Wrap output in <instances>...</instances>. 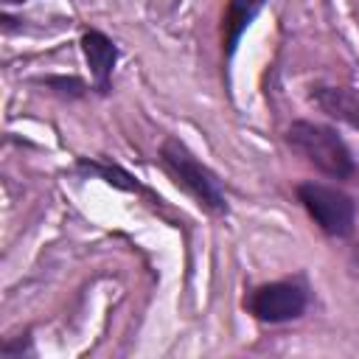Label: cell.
I'll use <instances>...</instances> for the list:
<instances>
[{"mask_svg":"<svg viewBox=\"0 0 359 359\" xmlns=\"http://www.w3.org/2000/svg\"><path fill=\"white\" fill-rule=\"evenodd\" d=\"M286 143L292 151H297L309 165L317 171L334 177V180H348L356 174V163L351 157V149L339 137L337 129L314 121H294L286 129Z\"/></svg>","mask_w":359,"mask_h":359,"instance_id":"obj_1","label":"cell"},{"mask_svg":"<svg viewBox=\"0 0 359 359\" xmlns=\"http://www.w3.org/2000/svg\"><path fill=\"white\" fill-rule=\"evenodd\" d=\"M160 163L171 174V180L196 199L199 208L210 213H227V196L219 177L202 160H196V154L182 140L165 137L160 146Z\"/></svg>","mask_w":359,"mask_h":359,"instance_id":"obj_2","label":"cell"},{"mask_svg":"<svg viewBox=\"0 0 359 359\" xmlns=\"http://www.w3.org/2000/svg\"><path fill=\"white\" fill-rule=\"evenodd\" d=\"M297 199L325 236L345 238V236L353 233L356 205L345 191L323 185V182H300L297 185Z\"/></svg>","mask_w":359,"mask_h":359,"instance_id":"obj_3","label":"cell"},{"mask_svg":"<svg viewBox=\"0 0 359 359\" xmlns=\"http://www.w3.org/2000/svg\"><path fill=\"white\" fill-rule=\"evenodd\" d=\"M247 311L269 325L297 320L309 306V289L303 280H272L264 286H255L250 297L244 300Z\"/></svg>","mask_w":359,"mask_h":359,"instance_id":"obj_4","label":"cell"},{"mask_svg":"<svg viewBox=\"0 0 359 359\" xmlns=\"http://www.w3.org/2000/svg\"><path fill=\"white\" fill-rule=\"evenodd\" d=\"M81 50H84V59L90 65V73H93V81H95V90L98 93H107L109 90V79H112V67L118 62V48L109 36H104L101 31H87L81 36Z\"/></svg>","mask_w":359,"mask_h":359,"instance_id":"obj_5","label":"cell"},{"mask_svg":"<svg viewBox=\"0 0 359 359\" xmlns=\"http://www.w3.org/2000/svg\"><path fill=\"white\" fill-rule=\"evenodd\" d=\"M266 0H227L224 17H222V42H224V59H233L241 34L247 31V25L258 17V11L264 8Z\"/></svg>","mask_w":359,"mask_h":359,"instance_id":"obj_6","label":"cell"},{"mask_svg":"<svg viewBox=\"0 0 359 359\" xmlns=\"http://www.w3.org/2000/svg\"><path fill=\"white\" fill-rule=\"evenodd\" d=\"M311 98L325 115L359 129V95L356 93L345 90V87H317L311 93Z\"/></svg>","mask_w":359,"mask_h":359,"instance_id":"obj_7","label":"cell"},{"mask_svg":"<svg viewBox=\"0 0 359 359\" xmlns=\"http://www.w3.org/2000/svg\"><path fill=\"white\" fill-rule=\"evenodd\" d=\"M79 171H84V174H93V177H101L104 182H109V185H115V188H121V191H140V185L135 182V177L132 174H126L123 168H118V165H104V163H93V160H79Z\"/></svg>","mask_w":359,"mask_h":359,"instance_id":"obj_8","label":"cell"},{"mask_svg":"<svg viewBox=\"0 0 359 359\" xmlns=\"http://www.w3.org/2000/svg\"><path fill=\"white\" fill-rule=\"evenodd\" d=\"M348 269H351L353 278H359V244H353L351 252H348Z\"/></svg>","mask_w":359,"mask_h":359,"instance_id":"obj_9","label":"cell"}]
</instances>
